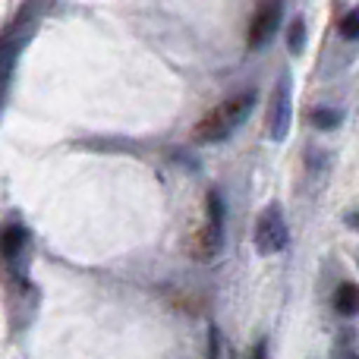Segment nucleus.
<instances>
[{
    "label": "nucleus",
    "instance_id": "obj_11",
    "mask_svg": "<svg viewBox=\"0 0 359 359\" xmlns=\"http://www.w3.org/2000/svg\"><path fill=\"white\" fill-rule=\"evenodd\" d=\"M341 35L347 38V41H356L359 38V10L347 13V16L341 19Z\"/></svg>",
    "mask_w": 359,
    "mask_h": 359
},
{
    "label": "nucleus",
    "instance_id": "obj_5",
    "mask_svg": "<svg viewBox=\"0 0 359 359\" xmlns=\"http://www.w3.org/2000/svg\"><path fill=\"white\" fill-rule=\"evenodd\" d=\"M280 13H284V0H259L252 19H249V32H246V44H249V48H262V44H265L268 38L278 32Z\"/></svg>",
    "mask_w": 359,
    "mask_h": 359
},
{
    "label": "nucleus",
    "instance_id": "obj_8",
    "mask_svg": "<svg viewBox=\"0 0 359 359\" xmlns=\"http://www.w3.org/2000/svg\"><path fill=\"white\" fill-rule=\"evenodd\" d=\"M331 359H359L353 328H341V331H337L334 347H331Z\"/></svg>",
    "mask_w": 359,
    "mask_h": 359
},
{
    "label": "nucleus",
    "instance_id": "obj_14",
    "mask_svg": "<svg viewBox=\"0 0 359 359\" xmlns=\"http://www.w3.org/2000/svg\"><path fill=\"white\" fill-rule=\"evenodd\" d=\"M347 224H350V227H356V230H359V211H353V215H347Z\"/></svg>",
    "mask_w": 359,
    "mask_h": 359
},
{
    "label": "nucleus",
    "instance_id": "obj_6",
    "mask_svg": "<svg viewBox=\"0 0 359 359\" xmlns=\"http://www.w3.org/2000/svg\"><path fill=\"white\" fill-rule=\"evenodd\" d=\"M25 246H29V230L22 224H6L4 236H0V252H4V262L10 265V271H16V262L25 252Z\"/></svg>",
    "mask_w": 359,
    "mask_h": 359
},
{
    "label": "nucleus",
    "instance_id": "obj_1",
    "mask_svg": "<svg viewBox=\"0 0 359 359\" xmlns=\"http://www.w3.org/2000/svg\"><path fill=\"white\" fill-rule=\"evenodd\" d=\"M252 104H255V88H240V92L227 95L221 104H215L192 126V139L196 142H221V139H227L249 117Z\"/></svg>",
    "mask_w": 359,
    "mask_h": 359
},
{
    "label": "nucleus",
    "instance_id": "obj_9",
    "mask_svg": "<svg viewBox=\"0 0 359 359\" xmlns=\"http://www.w3.org/2000/svg\"><path fill=\"white\" fill-rule=\"evenodd\" d=\"M303 41H306V25H303V16L293 19L290 22V32H287V44H290V54H299L303 50Z\"/></svg>",
    "mask_w": 359,
    "mask_h": 359
},
{
    "label": "nucleus",
    "instance_id": "obj_3",
    "mask_svg": "<svg viewBox=\"0 0 359 359\" xmlns=\"http://www.w3.org/2000/svg\"><path fill=\"white\" fill-rule=\"evenodd\" d=\"M224 246V202L215 189L208 192V217L198 227L196 240H192V259L196 262H211Z\"/></svg>",
    "mask_w": 359,
    "mask_h": 359
},
{
    "label": "nucleus",
    "instance_id": "obj_4",
    "mask_svg": "<svg viewBox=\"0 0 359 359\" xmlns=\"http://www.w3.org/2000/svg\"><path fill=\"white\" fill-rule=\"evenodd\" d=\"M290 117H293V88H290V73H280L274 82L271 101H268V136L274 142H284L290 133Z\"/></svg>",
    "mask_w": 359,
    "mask_h": 359
},
{
    "label": "nucleus",
    "instance_id": "obj_10",
    "mask_svg": "<svg viewBox=\"0 0 359 359\" xmlns=\"http://www.w3.org/2000/svg\"><path fill=\"white\" fill-rule=\"evenodd\" d=\"M312 123H316L318 130H334V126L341 123V114H337V111H325V107H318V111H312Z\"/></svg>",
    "mask_w": 359,
    "mask_h": 359
},
{
    "label": "nucleus",
    "instance_id": "obj_12",
    "mask_svg": "<svg viewBox=\"0 0 359 359\" xmlns=\"http://www.w3.org/2000/svg\"><path fill=\"white\" fill-rule=\"evenodd\" d=\"M224 353V341H221V331L211 325L208 328V359H221Z\"/></svg>",
    "mask_w": 359,
    "mask_h": 359
},
{
    "label": "nucleus",
    "instance_id": "obj_7",
    "mask_svg": "<svg viewBox=\"0 0 359 359\" xmlns=\"http://www.w3.org/2000/svg\"><path fill=\"white\" fill-rule=\"evenodd\" d=\"M334 309H337V316H344V318L359 316V287L353 280H344L334 290Z\"/></svg>",
    "mask_w": 359,
    "mask_h": 359
},
{
    "label": "nucleus",
    "instance_id": "obj_13",
    "mask_svg": "<svg viewBox=\"0 0 359 359\" xmlns=\"http://www.w3.org/2000/svg\"><path fill=\"white\" fill-rule=\"evenodd\" d=\"M249 359H268V341L262 337V341H255V347L249 350Z\"/></svg>",
    "mask_w": 359,
    "mask_h": 359
},
{
    "label": "nucleus",
    "instance_id": "obj_2",
    "mask_svg": "<svg viewBox=\"0 0 359 359\" xmlns=\"http://www.w3.org/2000/svg\"><path fill=\"white\" fill-rule=\"evenodd\" d=\"M252 243L259 249V255H278L287 249L290 243V230L284 221V208L280 202H268L265 208L255 217V230H252Z\"/></svg>",
    "mask_w": 359,
    "mask_h": 359
}]
</instances>
